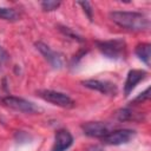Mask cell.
<instances>
[{"instance_id":"cell-10","label":"cell","mask_w":151,"mask_h":151,"mask_svg":"<svg viewBox=\"0 0 151 151\" xmlns=\"http://www.w3.org/2000/svg\"><path fill=\"white\" fill-rule=\"evenodd\" d=\"M146 76H147V72L144 70H130L124 84V94L129 96L132 92V90L136 87V85L139 81L144 80Z\"/></svg>"},{"instance_id":"cell-7","label":"cell","mask_w":151,"mask_h":151,"mask_svg":"<svg viewBox=\"0 0 151 151\" xmlns=\"http://www.w3.org/2000/svg\"><path fill=\"white\" fill-rule=\"evenodd\" d=\"M84 134L94 138H103L110 132V126L103 122H86L80 125Z\"/></svg>"},{"instance_id":"cell-8","label":"cell","mask_w":151,"mask_h":151,"mask_svg":"<svg viewBox=\"0 0 151 151\" xmlns=\"http://www.w3.org/2000/svg\"><path fill=\"white\" fill-rule=\"evenodd\" d=\"M81 85L90 90L98 91L100 93L109 96H114L117 93V86L110 81H101L98 79H86L81 81Z\"/></svg>"},{"instance_id":"cell-12","label":"cell","mask_w":151,"mask_h":151,"mask_svg":"<svg viewBox=\"0 0 151 151\" xmlns=\"http://www.w3.org/2000/svg\"><path fill=\"white\" fill-rule=\"evenodd\" d=\"M0 19H4L6 21H18L20 19V14L14 8L0 7Z\"/></svg>"},{"instance_id":"cell-16","label":"cell","mask_w":151,"mask_h":151,"mask_svg":"<svg viewBox=\"0 0 151 151\" xmlns=\"http://www.w3.org/2000/svg\"><path fill=\"white\" fill-rule=\"evenodd\" d=\"M78 5H80V6L83 7V9H84L85 14L87 15V18H88L90 20H92V12H93V11H92L91 4H90L88 1H79Z\"/></svg>"},{"instance_id":"cell-17","label":"cell","mask_w":151,"mask_h":151,"mask_svg":"<svg viewBox=\"0 0 151 151\" xmlns=\"http://www.w3.org/2000/svg\"><path fill=\"white\" fill-rule=\"evenodd\" d=\"M150 98V87H147L144 92H142L140 94H138L134 99H133V103H140V101H145Z\"/></svg>"},{"instance_id":"cell-2","label":"cell","mask_w":151,"mask_h":151,"mask_svg":"<svg viewBox=\"0 0 151 151\" xmlns=\"http://www.w3.org/2000/svg\"><path fill=\"white\" fill-rule=\"evenodd\" d=\"M96 46L104 57L112 60L123 59L126 54V42L120 38L111 40H97Z\"/></svg>"},{"instance_id":"cell-14","label":"cell","mask_w":151,"mask_h":151,"mask_svg":"<svg viewBox=\"0 0 151 151\" xmlns=\"http://www.w3.org/2000/svg\"><path fill=\"white\" fill-rule=\"evenodd\" d=\"M59 6H60V1L47 0V1H42V2H41V7H42V9H44V11H46V12L55 11Z\"/></svg>"},{"instance_id":"cell-3","label":"cell","mask_w":151,"mask_h":151,"mask_svg":"<svg viewBox=\"0 0 151 151\" xmlns=\"http://www.w3.org/2000/svg\"><path fill=\"white\" fill-rule=\"evenodd\" d=\"M38 97H40L41 99H44L45 101H48L53 105H57L59 107H64V109H71L74 106V101L72 100V98H70L67 94L59 92V91H54V90H39L37 91Z\"/></svg>"},{"instance_id":"cell-13","label":"cell","mask_w":151,"mask_h":151,"mask_svg":"<svg viewBox=\"0 0 151 151\" xmlns=\"http://www.w3.org/2000/svg\"><path fill=\"white\" fill-rule=\"evenodd\" d=\"M116 118L119 122H127L133 118V112L129 107H123L116 112Z\"/></svg>"},{"instance_id":"cell-9","label":"cell","mask_w":151,"mask_h":151,"mask_svg":"<svg viewBox=\"0 0 151 151\" xmlns=\"http://www.w3.org/2000/svg\"><path fill=\"white\" fill-rule=\"evenodd\" d=\"M73 144V137L67 130H58L54 134L52 151H66Z\"/></svg>"},{"instance_id":"cell-4","label":"cell","mask_w":151,"mask_h":151,"mask_svg":"<svg viewBox=\"0 0 151 151\" xmlns=\"http://www.w3.org/2000/svg\"><path fill=\"white\" fill-rule=\"evenodd\" d=\"M4 104L6 106H8L9 109H13L18 112H22V113H35L40 111V107L37 106L34 103L28 101L24 98H19V97H14V96H7L2 99Z\"/></svg>"},{"instance_id":"cell-18","label":"cell","mask_w":151,"mask_h":151,"mask_svg":"<svg viewBox=\"0 0 151 151\" xmlns=\"http://www.w3.org/2000/svg\"><path fill=\"white\" fill-rule=\"evenodd\" d=\"M8 59H9V57H8V53L4 50V47L2 46H0V68L8 61Z\"/></svg>"},{"instance_id":"cell-1","label":"cell","mask_w":151,"mask_h":151,"mask_svg":"<svg viewBox=\"0 0 151 151\" xmlns=\"http://www.w3.org/2000/svg\"><path fill=\"white\" fill-rule=\"evenodd\" d=\"M110 19L127 31L132 32H143L150 27L149 19L139 13V12H130V11H113L110 12Z\"/></svg>"},{"instance_id":"cell-6","label":"cell","mask_w":151,"mask_h":151,"mask_svg":"<svg viewBox=\"0 0 151 151\" xmlns=\"http://www.w3.org/2000/svg\"><path fill=\"white\" fill-rule=\"evenodd\" d=\"M35 47L37 50L42 54V57L47 60V63L53 67V68H60L64 65V60H63V55L55 51H53L48 45L38 41L35 42Z\"/></svg>"},{"instance_id":"cell-11","label":"cell","mask_w":151,"mask_h":151,"mask_svg":"<svg viewBox=\"0 0 151 151\" xmlns=\"http://www.w3.org/2000/svg\"><path fill=\"white\" fill-rule=\"evenodd\" d=\"M150 52H151V45L149 42H142L138 44L134 48L136 55L146 65H150Z\"/></svg>"},{"instance_id":"cell-15","label":"cell","mask_w":151,"mask_h":151,"mask_svg":"<svg viewBox=\"0 0 151 151\" xmlns=\"http://www.w3.org/2000/svg\"><path fill=\"white\" fill-rule=\"evenodd\" d=\"M59 27H60L59 29H60L65 35H67V37H70V38H72V39H74V40H78V41H83L81 37H80V35H78L77 33H74L71 28L65 27V26H59Z\"/></svg>"},{"instance_id":"cell-5","label":"cell","mask_w":151,"mask_h":151,"mask_svg":"<svg viewBox=\"0 0 151 151\" xmlns=\"http://www.w3.org/2000/svg\"><path fill=\"white\" fill-rule=\"evenodd\" d=\"M136 132L130 129H118L110 131L107 134H105L101 138V142L106 145H122L129 143L133 137Z\"/></svg>"}]
</instances>
